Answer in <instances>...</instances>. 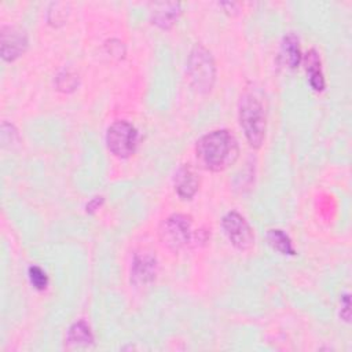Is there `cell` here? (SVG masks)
Wrapping results in <instances>:
<instances>
[{
	"label": "cell",
	"mask_w": 352,
	"mask_h": 352,
	"mask_svg": "<svg viewBox=\"0 0 352 352\" xmlns=\"http://www.w3.org/2000/svg\"><path fill=\"white\" fill-rule=\"evenodd\" d=\"M267 241L272 249H275L276 252H279L282 254H289V256L296 254L292 239L282 230H278V228L270 230L267 232Z\"/></svg>",
	"instance_id": "14"
},
{
	"label": "cell",
	"mask_w": 352,
	"mask_h": 352,
	"mask_svg": "<svg viewBox=\"0 0 352 352\" xmlns=\"http://www.w3.org/2000/svg\"><path fill=\"white\" fill-rule=\"evenodd\" d=\"M102 204H103V197H95L92 201H89V202L87 204V212L92 213L94 210L99 209V206H100Z\"/></svg>",
	"instance_id": "18"
},
{
	"label": "cell",
	"mask_w": 352,
	"mask_h": 352,
	"mask_svg": "<svg viewBox=\"0 0 352 352\" xmlns=\"http://www.w3.org/2000/svg\"><path fill=\"white\" fill-rule=\"evenodd\" d=\"M191 224L192 221L190 216L172 214L162 223L160 228V238L162 243L172 250H179L188 246L194 241H199L198 234L194 235Z\"/></svg>",
	"instance_id": "4"
},
{
	"label": "cell",
	"mask_w": 352,
	"mask_h": 352,
	"mask_svg": "<svg viewBox=\"0 0 352 352\" xmlns=\"http://www.w3.org/2000/svg\"><path fill=\"white\" fill-rule=\"evenodd\" d=\"M180 14L179 3H157L151 11V21L161 29H169Z\"/></svg>",
	"instance_id": "10"
},
{
	"label": "cell",
	"mask_w": 352,
	"mask_h": 352,
	"mask_svg": "<svg viewBox=\"0 0 352 352\" xmlns=\"http://www.w3.org/2000/svg\"><path fill=\"white\" fill-rule=\"evenodd\" d=\"M239 124L249 144L258 148L265 138L267 120L261 103L253 95H243L239 102Z\"/></svg>",
	"instance_id": "2"
},
{
	"label": "cell",
	"mask_w": 352,
	"mask_h": 352,
	"mask_svg": "<svg viewBox=\"0 0 352 352\" xmlns=\"http://www.w3.org/2000/svg\"><path fill=\"white\" fill-rule=\"evenodd\" d=\"M342 301H344V305H342V311H341V318L348 322L349 320V296L345 294L342 296Z\"/></svg>",
	"instance_id": "17"
},
{
	"label": "cell",
	"mask_w": 352,
	"mask_h": 352,
	"mask_svg": "<svg viewBox=\"0 0 352 352\" xmlns=\"http://www.w3.org/2000/svg\"><path fill=\"white\" fill-rule=\"evenodd\" d=\"M197 158L199 164L212 172H220L232 165L239 155L235 136L227 129H217L204 135L197 142Z\"/></svg>",
	"instance_id": "1"
},
{
	"label": "cell",
	"mask_w": 352,
	"mask_h": 352,
	"mask_svg": "<svg viewBox=\"0 0 352 352\" xmlns=\"http://www.w3.org/2000/svg\"><path fill=\"white\" fill-rule=\"evenodd\" d=\"M223 230L228 238V241L239 250H248L254 243V235L245 220L238 212H228L221 220Z\"/></svg>",
	"instance_id": "6"
},
{
	"label": "cell",
	"mask_w": 352,
	"mask_h": 352,
	"mask_svg": "<svg viewBox=\"0 0 352 352\" xmlns=\"http://www.w3.org/2000/svg\"><path fill=\"white\" fill-rule=\"evenodd\" d=\"M157 274V261L155 257L150 254L135 256L132 270H131V279L135 285H146L150 283Z\"/></svg>",
	"instance_id": "8"
},
{
	"label": "cell",
	"mask_w": 352,
	"mask_h": 352,
	"mask_svg": "<svg viewBox=\"0 0 352 352\" xmlns=\"http://www.w3.org/2000/svg\"><path fill=\"white\" fill-rule=\"evenodd\" d=\"M58 87L59 89H74V87L77 85V77L76 76H72L69 73H65V74H59L58 76Z\"/></svg>",
	"instance_id": "16"
},
{
	"label": "cell",
	"mask_w": 352,
	"mask_h": 352,
	"mask_svg": "<svg viewBox=\"0 0 352 352\" xmlns=\"http://www.w3.org/2000/svg\"><path fill=\"white\" fill-rule=\"evenodd\" d=\"M67 342L74 346H88L94 342V334L89 326L84 322H76L67 331Z\"/></svg>",
	"instance_id": "13"
},
{
	"label": "cell",
	"mask_w": 352,
	"mask_h": 352,
	"mask_svg": "<svg viewBox=\"0 0 352 352\" xmlns=\"http://www.w3.org/2000/svg\"><path fill=\"white\" fill-rule=\"evenodd\" d=\"M305 70L308 74L309 85L314 91H323L324 89V77L320 67V58L315 50H309L305 55Z\"/></svg>",
	"instance_id": "11"
},
{
	"label": "cell",
	"mask_w": 352,
	"mask_h": 352,
	"mask_svg": "<svg viewBox=\"0 0 352 352\" xmlns=\"http://www.w3.org/2000/svg\"><path fill=\"white\" fill-rule=\"evenodd\" d=\"M187 70L190 80L197 91L206 94L212 89L216 80V67L210 52L201 44H197L188 56Z\"/></svg>",
	"instance_id": "3"
},
{
	"label": "cell",
	"mask_w": 352,
	"mask_h": 352,
	"mask_svg": "<svg viewBox=\"0 0 352 352\" xmlns=\"http://www.w3.org/2000/svg\"><path fill=\"white\" fill-rule=\"evenodd\" d=\"M109 150L118 158L131 157L138 146V131L128 121H116L106 133Z\"/></svg>",
	"instance_id": "5"
},
{
	"label": "cell",
	"mask_w": 352,
	"mask_h": 352,
	"mask_svg": "<svg viewBox=\"0 0 352 352\" xmlns=\"http://www.w3.org/2000/svg\"><path fill=\"white\" fill-rule=\"evenodd\" d=\"M280 59L289 69L298 67L301 62L300 41L293 33H289L287 36L283 37V41L280 45Z\"/></svg>",
	"instance_id": "12"
},
{
	"label": "cell",
	"mask_w": 352,
	"mask_h": 352,
	"mask_svg": "<svg viewBox=\"0 0 352 352\" xmlns=\"http://www.w3.org/2000/svg\"><path fill=\"white\" fill-rule=\"evenodd\" d=\"M1 58L7 62H12L25 54L28 48L26 33L15 26L1 28Z\"/></svg>",
	"instance_id": "7"
},
{
	"label": "cell",
	"mask_w": 352,
	"mask_h": 352,
	"mask_svg": "<svg viewBox=\"0 0 352 352\" xmlns=\"http://www.w3.org/2000/svg\"><path fill=\"white\" fill-rule=\"evenodd\" d=\"M28 275H29V280L33 285L34 289L37 290H44L48 285V276L47 274L37 265H32L28 270Z\"/></svg>",
	"instance_id": "15"
},
{
	"label": "cell",
	"mask_w": 352,
	"mask_h": 352,
	"mask_svg": "<svg viewBox=\"0 0 352 352\" xmlns=\"http://www.w3.org/2000/svg\"><path fill=\"white\" fill-rule=\"evenodd\" d=\"M199 187V179L197 173L187 165L179 168L175 175V190L183 199H191Z\"/></svg>",
	"instance_id": "9"
}]
</instances>
